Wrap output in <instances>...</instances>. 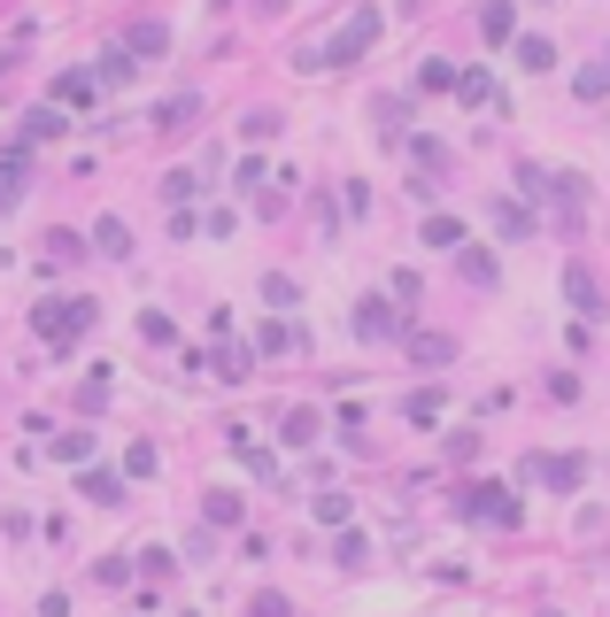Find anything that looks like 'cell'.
<instances>
[{"label": "cell", "mask_w": 610, "mask_h": 617, "mask_svg": "<svg viewBox=\"0 0 610 617\" xmlns=\"http://www.w3.org/2000/svg\"><path fill=\"white\" fill-rule=\"evenodd\" d=\"M371 39H379V9H356V16H347V24L325 39V47H309L302 62H309V70H347V62H356Z\"/></svg>", "instance_id": "1"}, {"label": "cell", "mask_w": 610, "mask_h": 617, "mask_svg": "<svg viewBox=\"0 0 610 617\" xmlns=\"http://www.w3.org/2000/svg\"><path fill=\"white\" fill-rule=\"evenodd\" d=\"M32 324H39V332H47V340H54V347H70V340H77V332H85V324H94V301H85V294H77V301H62V294H47V301H39V317H32Z\"/></svg>", "instance_id": "2"}, {"label": "cell", "mask_w": 610, "mask_h": 617, "mask_svg": "<svg viewBox=\"0 0 610 617\" xmlns=\"http://www.w3.org/2000/svg\"><path fill=\"white\" fill-rule=\"evenodd\" d=\"M564 309H572V317H587V324H595V317H610V309H602V286H595L587 262H564Z\"/></svg>", "instance_id": "3"}, {"label": "cell", "mask_w": 610, "mask_h": 617, "mask_svg": "<svg viewBox=\"0 0 610 617\" xmlns=\"http://www.w3.org/2000/svg\"><path fill=\"white\" fill-rule=\"evenodd\" d=\"M526 479H541V486L572 494V486H587V464H580V456H526Z\"/></svg>", "instance_id": "4"}, {"label": "cell", "mask_w": 610, "mask_h": 617, "mask_svg": "<svg viewBox=\"0 0 610 617\" xmlns=\"http://www.w3.org/2000/svg\"><path fill=\"white\" fill-rule=\"evenodd\" d=\"M464 509H472L479 525H502V533L517 525V494H502V486H472V494H464Z\"/></svg>", "instance_id": "5"}, {"label": "cell", "mask_w": 610, "mask_h": 617, "mask_svg": "<svg viewBox=\"0 0 610 617\" xmlns=\"http://www.w3.org/2000/svg\"><path fill=\"white\" fill-rule=\"evenodd\" d=\"M32 194V155L16 147V155H0V209H16Z\"/></svg>", "instance_id": "6"}, {"label": "cell", "mask_w": 610, "mask_h": 617, "mask_svg": "<svg viewBox=\"0 0 610 617\" xmlns=\"http://www.w3.org/2000/svg\"><path fill=\"white\" fill-rule=\"evenodd\" d=\"M356 332H364V340H394V332H402V309H394V301H364V309H356Z\"/></svg>", "instance_id": "7"}, {"label": "cell", "mask_w": 610, "mask_h": 617, "mask_svg": "<svg viewBox=\"0 0 610 617\" xmlns=\"http://www.w3.org/2000/svg\"><path fill=\"white\" fill-rule=\"evenodd\" d=\"M495 232L502 239H534V209L526 201H495Z\"/></svg>", "instance_id": "8"}, {"label": "cell", "mask_w": 610, "mask_h": 617, "mask_svg": "<svg viewBox=\"0 0 610 617\" xmlns=\"http://www.w3.org/2000/svg\"><path fill=\"white\" fill-rule=\"evenodd\" d=\"M155 124H162V132H194V124H202V101H194V94L162 101V116H155Z\"/></svg>", "instance_id": "9"}, {"label": "cell", "mask_w": 610, "mask_h": 617, "mask_svg": "<svg viewBox=\"0 0 610 617\" xmlns=\"http://www.w3.org/2000/svg\"><path fill=\"white\" fill-rule=\"evenodd\" d=\"M410 356H417V363H449L456 340H449V332H410Z\"/></svg>", "instance_id": "10"}, {"label": "cell", "mask_w": 610, "mask_h": 617, "mask_svg": "<svg viewBox=\"0 0 610 617\" xmlns=\"http://www.w3.org/2000/svg\"><path fill=\"white\" fill-rule=\"evenodd\" d=\"M54 101H62V109H85V101H94V77H85V70H62V77H54Z\"/></svg>", "instance_id": "11"}, {"label": "cell", "mask_w": 610, "mask_h": 617, "mask_svg": "<svg viewBox=\"0 0 610 617\" xmlns=\"http://www.w3.org/2000/svg\"><path fill=\"white\" fill-rule=\"evenodd\" d=\"M124 47H132V54H162V47H170V24H155V16H147V24H132V39H124Z\"/></svg>", "instance_id": "12"}, {"label": "cell", "mask_w": 610, "mask_h": 617, "mask_svg": "<svg viewBox=\"0 0 610 617\" xmlns=\"http://www.w3.org/2000/svg\"><path fill=\"white\" fill-rule=\"evenodd\" d=\"M47 448H54L62 464H85V456H94V432H54V440H47Z\"/></svg>", "instance_id": "13"}, {"label": "cell", "mask_w": 610, "mask_h": 617, "mask_svg": "<svg viewBox=\"0 0 610 617\" xmlns=\"http://www.w3.org/2000/svg\"><path fill=\"white\" fill-rule=\"evenodd\" d=\"M479 32H487V39H510V32H517V9H510V0H495V9H479Z\"/></svg>", "instance_id": "14"}, {"label": "cell", "mask_w": 610, "mask_h": 617, "mask_svg": "<svg viewBox=\"0 0 610 617\" xmlns=\"http://www.w3.org/2000/svg\"><path fill=\"white\" fill-rule=\"evenodd\" d=\"M417 85H425V94H456V85H464V70H449V62H425V70H417Z\"/></svg>", "instance_id": "15"}, {"label": "cell", "mask_w": 610, "mask_h": 617, "mask_svg": "<svg viewBox=\"0 0 610 617\" xmlns=\"http://www.w3.org/2000/svg\"><path fill=\"white\" fill-rule=\"evenodd\" d=\"M94 239H101V255H132V232H124V217H101V224H94Z\"/></svg>", "instance_id": "16"}, {"label": "cell", "mask_w": 610, "mask_h": 617, "mask_svg": "<svg viewBox=\"0 0 610 617\" xmlns=\"http://www.w3.org/2000/svg\"><path fill=\"white\" fill-rule=\"evenodd\" d=\"M425 247H464V224L456 217H425Z\"/></svg>", "instance_id": "17"}, {"label": "cell", "mask_w": 610, "mask_h": 617, "mask_svg": "<svg viewBox=\"0 0 610 617\" xmlns=\"http://www.w3.org/2000/svg\"><path fill=\"white\" fill-rule=\"evenodd\" d=\"M132 70H139V62H132V47H109V54H101V85H124Z\"/></svg>", "instance_id": "18"}, {"label": "cell", "mask_w": 610, "mask_h": 617, "mask_svg": "<svg viewBox=\"0 0 610 617\" xmlns=\"http://www.w3.org/2000/svg\"><path fill=\"white\" fill-rule=\"evenodd\" d=\"M456 94H464L472 109H487V101H495V77H487V70H464V85H456Z\"/></svg>", "instance_id": "19"}, {"label": "cell", "mask_w": 610, "mask_h": 617, "mask_svg": "<svg viewBox=\"0 0 610 617\" xmlns=\"http://www.w3.org/2000/svg\"><path fill=\"white\" fill-rule=\"evenodd\" d=\"M517 62H526V70H557V47L549 39H517Z\"/></svg>", "instance_id": "20"}, {"label": "cell", "mask_w": 610, "mask_h": 617, "mask_svg": "<svg viewBox=\"0 0 610 617\" xmlns=\"http://www.w3.org/2000/svg\"><path fill=\"white\" fill-rule=\"evenodd\" d=\"M410 155H417V170H449V147L441 139H410Z\"/></svg>", "instance_id": "21"}, {"label": "cell", "mask_w": 610, "mask_h": 617, "mask_svg": "<svg viewBox=\"0 0 610 617\" xmlns=\"http://www.w3.org/2000/svg\"><path fill=\"white\" fill-rule=\"evenodd\" d=\"M371 124H379V139H402V101H379Z\"/></svg>", "instance_id": "22"}, {"label": "cell", "mask_w": 610, "mask_h": 617, "mask_svg": "<svg viewBox=\"0 0 610 617\" xmlns=\"http://www.w3.org/2000/svg\"><path fill=\"white\" fill-rule=\"evenodd\" d=\"M54 132H62L54 109H32V116H24V139H54Z\"/></svg>", "instance_id": "23"}, {"label": "cell", "mask_w": 610, "mask_h": 617, "mask_svg": "<svg viewBox=\"0 0 610 617\" xmlns=\"http://www.w3.org/2000/svg\"><path fill=\"white\" fill-rule=\"evenodd\" d=\"M264 301H271V309H294L302 286H294V279H264Z\"/></svg>", "instance_id": "24"}, {"label": "cell", "mask_w": 610, "mask_h": 617, "mask_svg": "<svg viewBox=\"0 0 610 617\" xmlns=\"http://www.w3.org/2000/svg\"><path fill=\"white\" fill-rule=\"evenodd\" d=\"M464 279H472V286H495V255L472 247V255H464Z\"/></svg>", "instance_id": "25"}, {"label": "cell", "mask_w": 610, "mask_h": 617, "mask_svg": "<svg viewBox=\"0 0 610 617\" xmlns=\"http://www.w3.org/2000/svg\"><path fill=\"white\" fill-rule=\"evenodd\" d=\"M255 347H264V356H279V347H294V324H264V332H255Z\"/></svg>", "instance_id": "26"}, {"label": "cell", "mask_w": 610, "mask_h": 617, "mask_svg": "<svg viewBox=\"0 0 610 617\" xmlns=\"http://www.w3.org/2000/svg\"><path fill=\"white\" fill-rule=\"evenodd\" d=\"M410 424H441V394H410Z\"/></svg>", "instance_id": "27"}, {"label": "cell", "mask_w": 610, "mask_h": 617, "mask_svg": "<svg viewBox=\"0 0 610 617\" xmlns=\"http://www.w3.org/2000/svg\"><path fill=\"white\" fill-rule=\"evenodd\" d=\"M286 440H294V448H309V440H317V417H309V409H294V417H286Z\"/></svg>", "instance_id": "28"}, {"label": "cell", "mask_w": 610, "mask_h": 617, "mask_svg": "<svg viewBox=\"0 0 610 617\" xmlns=\"http://www.w3.org/2000/svg\"><path fill=\"white\" fill-rule=\"evenodd\" d=\"M186 194H202V186H194V170H170V178H162V201H186Z\"/></svg>", "instance_id": "29"}, {"label": "cell", "mask_w": 610, "mask_h": 617, "mask_svg": "<svg viewBox=\"0 0 610 617\" xmlns=\"http://www.w3.org/2000/svg\"><path fill=\"white\" fill-rule=\"evenodd\" d=\"M209 525H240V494H209Z\"/></svg>", "instance_id": "30"}, {"label": "cell", "mask_w": 610, "mask_h": 617, "mask_svg": "<svg viewBox=\"0 0 610 617\" xmlns=\"http://www.w3.org/2000/svg\"><path fill=\"white\" fill-rule=\"evenodd\" d=\"M317 525H347V494H317Z\"/></svg>", "instance_id": "31"}, {"label": "cell", "mask_w": 610, "mask_h": 617, "mask_svg": "<svg viewBox=\"0 0 610 617\" xmlns=\"http://www.w3.org/2000/svg\"><path fill=\"white\" fill-rule=\"evenodd\" d=\"M610 94V70H580V101H602Z\"/></svg>", "instance_id": "32"}, {"label": "cell", "mask_w": 610, "mask_h": 617, "mask_svg": "<svg viewBox=\"0 0 610 617\" xmlns=\"http://www.w3.org/2000/svg\"><path fill=\"white\" fill-rule=\"evenodd\" d=\"M247 617H294V609H286V594H255V602H247Z\"/></svg>", "instance_id": "33"}, {"label": "cell", "mask_w": 610, "mask_h": 617, "mask_svg": "<svg viewBox=\"0 0 610 617\" xmlns=\"http://www.w3.org/2000/svg\"><path fill=\"white\" fill-rule=\"evenodd\" d=\"M85 494H94V502H101V509H109V502H124V494H117V479H109V471H94V479H85Z\"/></svg>", "instance_id": "34"}, {"label": "cell", "mask_w": 610, "mask_h": 617, "mask_svg": "<svg viewBox=\"0 0 610 617\" xmlns=\"http://www.w3.org/2000/svg\"><path fill=\"white\" fill-rule=\"evenodd\" d=\"M541 617H557V609H541Z\"/></svg>", "instance_id": "35"}]
</instances>
